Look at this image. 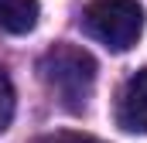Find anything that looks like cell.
<instances>
[{
    "label": "cell",
    "instance_id": "cell-1",
    "mask_svg": "<svg viewBox=\"0 0 147 143\" xmlns=\"http://www.w3.org/2000/svg\"><path fill=\"white\" fill-rule=\"evenodd\" d=\"M41 82L48 85V92L62 102L65 109H86L92 85H96V61L89 51L75 48V44H55L41 55L38 61Z\"/></svg>",
    "mask_w": 147,
    "mask_h": 143
},
{
    "label": "cell",
    "instance_id": "cell-2",
    "mask_svg": "<svg viewBox=\"0 0 147 143\" xmlns=\"http://www.w3.org/2000/svg\"><path fill=\"white\" fill-rule=\"evenodd\" d=\"M82 27L110 51H127L144 31V10L137 0H92L82 10Z\"/></svg>",
    "mask_w": 147,
    "mask_h": 143
},
{
    "label": "cell",
    "instance_id": "cell-3",
    "mask_svg": "<svg viewBox=\"0 0 147 143\" xmlns=\"http://www.w3.org/2000/svg\"><path fill=\"white\" fill-rule=\"evenodd\" d=\"M116 123L127 133H147V68L127 78L116 99Z\"/></svg>",
    "mask_w": 147,
    "mask_h": 143
},
{
    "label": "cell",
    "instance_id": "cell-4",
    "mask_svg": "<svg viewBox=\"0 0 147 143\" xmlns=\"http://www.w3.org/2000/svg\"><path fill=\"white\" fill-rule=\"evenodd\" d=\"M38 17H41V3L38 0H0V27L10 31V34L34 31Z\"/></svg>",
    "mask_w": 147,
    "mask_h": 143
},
{
    "label": "cell",
    "instance_id": "cell-5",
    "mask_svg": "<svg viewBox=\"0 0 147 143\" xmlns=\"http://www.w3.org/2000/svg\"><path fill=\"white\" fill-rule=\"evenodd\" d=\"M10 119H14V85H10L7 72L0 68V133L10 126Z\"/></svg>",
    "mask_w": 147,
    "mask_h": 143
},
{
    "label": "cell",
    "instance_id": "cell-6",
    "mask_svg": "<svg viewBox=\"0 0 147 143\" xmlns=\"http://www.w3.org/2000/svg\"><path fill=\"white\" fill-rule=\"evenodd\" d=\"M34 143H96L92 136H82V133H48Z\"/></svg>",
    "mask_w": 147,
    "mask_h": 143
}]
</instances>
